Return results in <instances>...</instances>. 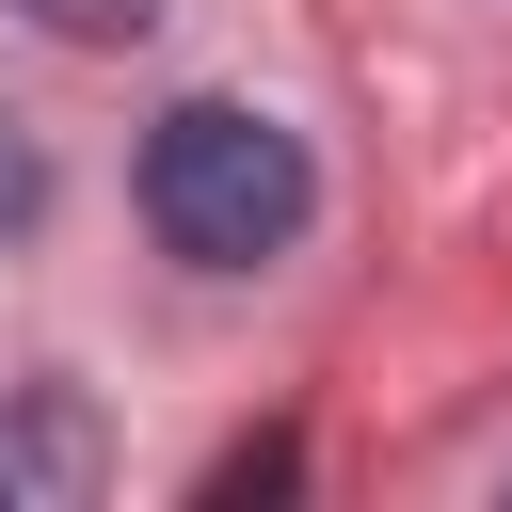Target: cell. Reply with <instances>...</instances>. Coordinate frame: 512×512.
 <instances>
[{
  "mask_svg": "<svg viewBox=\"0 0 512 512\" xmlns=\"http://www.w3.org/2000/svg\"><path fill=\"white\" fill-rule=\"evenodd\" d=\"M304 208H320V176H304V144H288L272 112H240V96H176V112L144 128V224H160L192 272H256V256H288Z\"/></svg>",
  "mask_w": 512,
  "mask_h": 512,
  "instance_id": "6da1fadb",
  "label": "cell"
},
{
  "mask_svg": "<svg viewBox=\"0 0 512 512\" xmlns=\"http://www.w3.org/2000/svg\"><path fill=\"white\" fill-rule=\"evenodd\" d=\"M32 496H48V512L96 496V416H80V400H16V416H0V512H32Z\"/></svg>",
  "mask_w": 512,
  "mask_h": 512,
  "instance_id": "7a4b0ae2",
  "label": "cell"
},
{
  "mask_svg": "<svg viewBox=\"0 0 512 512\" xmlns=\"http://www.w3.org/2000/svg\"><path fill=\"white\" fill-rule=\"evenodd\" d=\"M288 480H304V448H288V432H256V448H224V464H208V496H224V512H240V496H288Z\"/></svg>",
  "mask_w": 512,
  "mask_h": 512,
  "instance_id": "3957f363",
  "label": "cell"
},
{
  "mask_svg": "<svg viewBox=\"0 0 512 512\" xmlns=\"http://www.w3.org/2000/svg\"><path fill=\"white\" fill-rule=\"evenodd\" d=\"M48 32H80V48H144L160 32V0H32Z\"/></svg>",
  "mask_w": 512,
  "mask_h": 512,
  "instance_id": "277c9868",
  "label": "cell"
},
{
  "mask_svg": "<svg viewBox=\"0 0 512 512\" xmlns=\"http://www.w3.org/2000/svg\"><path fill=\"white\" fill-rule=\"evenodd\" d=\"M48 224V160H32V128H0V256Z\"/></svg>",
  "mask_w": 512,
  "mask_h": 512,
  "instance_id": "5b68a950",
  "label": "cell"
}]
</instances>
